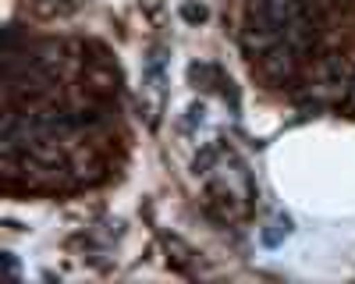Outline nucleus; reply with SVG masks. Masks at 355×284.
Wrapping results in <instances>:
<instances>
[{
  "mask_svg": "<svg viewBox=\"0 0 355 284\" xmlns=\"http://www.w3.org/2000/svg\"><path fill=\"white\" fill-rule=\"evenodd\" d=\"M182 18H185L189 25H199V21L210 18V11H206L202 4H182Z\"/></svg>",
  "mask_w": 355,
  "mask_h": 284,
  "instance_id": "20e7f679",
  "label": "nucleus"
},
{
  "mask_svg": "<svg viewBox=\"0 0 355 284\" xmlns=\"http://www.w3.org/2000/svg\"><path fill=\"white\" fill-rule=\"evenodd\" d=\"M345 103H348V107L355 110V78H352V89H348V100H345Z\"/></svg>",
  "mask_w": 355,
  "mask_h": 284,
  "instance_id": "39448f33",
  "label": "nucleus"
},
{
  "mask_svg": "<svg viewBox=\"0 0 355 284\" xmlns=\"http://www.w3.org/2000/svg\"><path fill=\"white\" fill-rule=\"evenodd\" d=\"M85 4V0H33V8L40 15H71Z\"/></svg>",
  "mask_w": 355,
  "mask_h": 284,
  "instance_id": "7ed1b4c3",
  "label": "nucleus"
},
{
  "mask_svg": "<svg viewBox=\"0 0 355 284\" xmlns=\"http://www.w3.org/2000/svg\"><path fill=\"white\" fill-rule=\"evenodd\" d=\"M259 71L270 78V82L291 78V75H295V50H291L288 43H281V46H274V50L259 53Z\"/></svg>",
  "mask_w": 355,
  "mask_h": 284,
  "instance_id": "f03ea898",
  "label": "nucleus"
},
{
  "mask_svg": "<svg viewBox=\"0 0 355 284\" xmlns=\"http://www.w3.org/2000/svg\"><path fill=\"white\" fill-rule=\"evenodd\" d=\"M352 64L345 61V57L331 53V57H323V61H316L313 75H309V100L316 103H341L348 100V89H352Z\"/></svg>",
  "mask_w": 355,
  "mask_h": 284,
  "instance_id": "f257e3e1",
  "label": "nucleus"
}]
</instances>
